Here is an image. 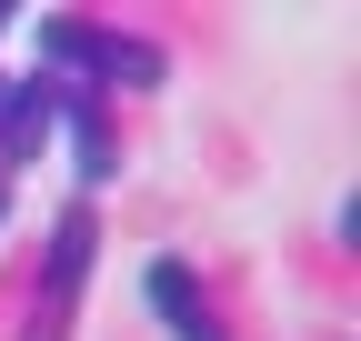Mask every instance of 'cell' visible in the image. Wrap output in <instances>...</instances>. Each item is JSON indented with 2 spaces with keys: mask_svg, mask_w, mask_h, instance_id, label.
<instances>
[{
  "mask_svg": "<svg viewBox=\"0 0 361 341\" xmlns=\"http://www.w3.org/2000/svg\"><path fill=\"white\" fill-rule=\"evenodd\" d=\"M40 51H51V61H71V70H121L130 80V91H151V80H161V51H151V40H121V30H90V20H40Z\"/></svg>",
  "mask_w": 361,
  "mask_h": 341,
  "instance_id": "obj_1",
  "label": "cell"
},
{
  "mask_svg": "<svg viewBox=\"0 0 361 341\" xmlns=\"http://www.w3.org/2000/svg\"><path fill=\"white\" fill-rule=\"evenodd\" d=\"M141 302H151L161 341H231V331L211 321V291H201V271H191V261H171V251L141 271Z\"/></svg>",
  "mask_w": 361,
  "mask_h": 341,
  "instance_id": "obj_2",
  "label": "cell"
},
{
  "mask_svg": "<svg viewBox=\"0 0 361 341\" xmlns=\"http://www.w3.org/2000/svg\"><path fill=\"white\" fill-rule=\"evenodd\" d=\"M80 271H90V211H61V241H51V311H71Z\"/></svg>",
  "mask_w": 361,
  "mask_h": 341,
  "instance_id": "obj_3",
  "label": "cell"
},
{
  "mask_svg": "<svg viewBox=\"0 0 361 341\" xmlns=\"http://www.w3.org/2000/svg\"><path fill=\"white\" fill-rule=\"evenodd\" d=\"M71 151H80V181H111V131H101V111H71Z\"/></svg>",
  "mask_w": 361,
  "mask_h": 341,
  "instance_id": "obj_4",
  "label": "cell"
},
{
  "mask_svg": "<svg viewBox=\"0 0 361 341\" xmlns=\"http://www.w3.org/2000/svg\"><path fill=\"white\" fill-rule=\"evenodd\" d=\"M0 211H11V191H0Z\"/></svg>",
  "mask_w": 361,
  "mask_h": 341,
  "instance_id": "obj_5",
  "label": "cell"
}]
</instances>
